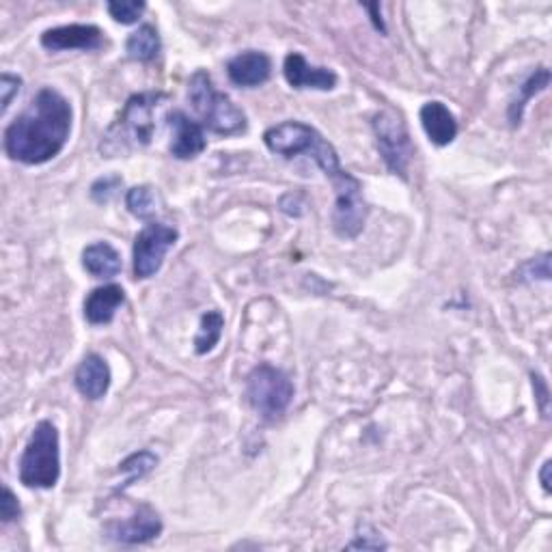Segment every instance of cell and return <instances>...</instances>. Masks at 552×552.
Segmentation results:
<instances>
[{"label": "cell", "mask_w": 552, "mask_h": 552, "mask_svg": "<svg viewBox=\"0 0 552 552\" xmlns=\"http://www.w3.org/2000/svg\"><path fill=\"white\" fill-rule=\"evenodd\" d=\"M533 391H535V399L537 404H540V410L544 417H550V393H548V384L540 374H533Z\"/></svg>", "instance_id": "83f0119b"}, {"label": "cell", "mask_w": 552, "mask_h": 552, "mask_svg": "<svg viewBox=\"0 0 552 552\" xmlns=\"http://www.w3.org/2000/svg\"><path fill=\"white\" fill-rule=\"evenodd\" d=\"M188 100L195 108L201 126L220 136L242 134L246 130V117L242 110L231 102L229 95L216 91L210 74L205 69L192 74L188 82Z\"/></svg>", "instance_id": "277c9868"}, {"label": "cell", "mask_w": 552, "mask_h": 552, "mask_svg": "<svg viewBox=\"0 0 552 552\" xmlns=\"http://www.w3.org/2000/svg\"><path fill=\"white\" fill-rule=\"evenodd\" d=\"M162 100V93L132 95L119 121L106 132L100 147L102 154L113 158L134 147L149 145L156 132V110Z\"/></svg>", "instance_id": "3957f363"}, {"label": "cell", "mask_w": 552, "mask_h": 552, "mask_svg": "<svg viewBox=\"0 0 552 552\" xmlns=\"http://www.w3.org/2000/svg\"><path fill=\"white\" fill-rule=\"evenodd\" d=\"M285 80L294 89H317V91H330L337 87V74L328 67H315L309 65L307 59L300 52L287 54L285 65Z\"/></svg>", "instance_id": "7c38bea8"}, {"label": "cell", "mask_w": 552, "mask_h": 552, "mask_svg": "<svg viewBox=\"0 0 552 552\" xmlns=\"http://www.w3.org/2000/svg\"><path fill=\"white\" fill-rule=\"evenodd\" d=\"M225 328V317L220 311H207L201 317V326L199 333L195 337V352L197 354H207L214 350V345L220 341V335H223Z\"/></svg>", "instance_id": "ffe728a7"}, {"label": "cell", "mask_w": 552, "mask_h": 552, "mask_svg": "<svg viewBox=\"0 0 552 552\" xmlns=\"http://www.w3.org/2000/svg\"><path fill=\"white\" fill-rule=\"evenodd\" d=\"M126 52L132 61H154L160 52V37L158 31L151 24H143L138 26V31H134L128 37L126 44Z\"/></svg>", "instance_id": "d6986e66"}, {"label": "cell", "mask_w": 552, "mask_h": 552, "mask_svg": "<svg viewBox=\"0 0 552 552\" xmlns=\"http://www.w3.org/2000/svg\"><path fill=\"white\" fill-rule=\"evenodd\" d=\"M61 477L59 432L54 423L41 421L20 458V481L26 488L48 490L57 486Z\"/></svg>", "instance_id": "5b68a950"}, {"label": "cell", "mask_w": 552, "mask_h": 552, "mask_svg": "<svg viewBox=\"0 0 552 552\" xmlns=\"http://www.w3.org/2000/svg\"><path fill=\"white\" fill-rule=\"evenodd\" d=\"M177 242V231L162 223H149L134 240V276L151 279L167 257L169 248Z\"/></svg>", "instance_id": "9c48e42d"}, {"label": "cell", "mask_w": 552, "mask_h": 552, "mask_svg": "<svg viewBox=\"0 0 552 552\" xmlns=\"http://www.w3.org/2000/svg\"><path fill=\"white\" fill-rule=\"evenodd\" d=\"M550 468H552L550 462H546L542 468V486L546 492H550Z\"/></svg>", "instance_id": "f546056e"}, {"label": "cell", "mask_w": 552, "mask_h": 552, "mask_svg": "<svg viewBox=\"0 0 552 552\" xmlns=\"http://www.w3.org/2000/svg\"><path fill=\"white\" fill-rule=\"evenodd\" d=\"M119 188H121V177L108 175V177L98 179V182L91 186V197L95 203H108L117 195Z\"/></svg>", "instance_id": "d4e9b609"}, {"label": "cell", "mask_w": 552, "mask_h": 552, "mask_svg": "<svg viewBox=\"0 0 552 552\" xmlns=\"http://www.w3.org/2000/svg\"><path fill=\"white\" fill-rule=\"evenodd\" d=\"M72 132V106L59 91L41 89L5 132V151L22 164H44L61 154Z\"/></svg>", "instance_id": "6da1fadb"}, {"label": "cell", "mask_w": 552, "mask_h": 552, "mask_svg": "<svg viewBox=\"0 0 552 552\" xmlns=\"http://www.w3.org/2000/svg\"><path fill=\"white\" fill-rule=\"evenodd\" d=\"M371 126H374L380 156L386 162V167H389L391 173L406 177L414 149H412L410 134L404 126L402 117H397V115L389 113V110H384V113H378L374 117Z\"/></svg>", "instance_id": "52a82bcc"}, {"label": "cell", "mask_w": 552, "mask_h": 552, "mask_svg": "<svg viewBox=\"0 0 552 552\" xmlns=\"http://www.w3.org/2000/svg\"><path fill=\"white\" fill-rule=\"evenodd\" d=\"M126 205H128L130 214H134L136 218L149 220L151 216L156 214V197H154V190H151L149 186H136V188L128 190Z\"/></svg>", "instance_id": "603a6c76"}, {"label": "cell", "mask_w": 552, "mask_h": 552, "mask_svg": "<svg viewBox=\"0 0 552 552\" xmlns=\"http://www.w3.org/2000/svg\"><path fill=\"white\" fill-rule=\"evenodd\" d=\"M246 397L264 419H276L294 399V384L285 371L268 363L257 365L246 380Z\"/></svg>", "instance_id": "8992f818"}, {"label": "cell", "mask_w": 552, "mask_h": 552, "mask_svg": "<svg viewBox=\"0 0 552 552\" xmlns=\"http://www.w3.org/2000/svg\"><path fill=\"white\" fill-rule=\"evenodd\" d=\"M20 87H22V80L18 76L3 74V78H0V93H3V113H7V108L13 102V95L20 93Z\"/></svg>", "instance_id": "4316f807"}, {"label": "cell", "mask_w": 552, "mask_h": 552, "mask_svg": "<svg viewBox=\"0 0 552 552\" xmlns=\"http://www.w3.org/2000/svg\"><path fill=\"white\" fill-rule=\"evenodd\" d=\"M104 44V35L98 26L69 24L50 29L41 35V46L52 52L63 50H98Z\"/></svg>", "instance_id": "8fae6325"}, {"label": "cell", "mask_w": 552, "mask_h": 552, "mask_svg": "<svg viewBox=\"0 0 552 552\" xmlns=\"http://www.w3.org/2000/svg\"><path fill=\"white\" fill-rule=\"evenodd\" d=\"M337 192L333 225L341 238H356L363 231L367 220V205L363 199V186L348 171L333 179Z\"/></svg>", "instance_id": "ba28073f"}, {"label": "cell", "mask_w": 552, "mask_h": 552, "mask_svg": "<svg viewBox=\"0 0 552 552\" xmlns=\"http://www.w3.org/2000/svg\"><path fill=\"white\" fill-rule=\"evenodd\" d=\"M110 386V369L108 363L98 354L85 356L76 369V389L91 402L102 399Z\"/></svg>", "instance_id": "2e32d148"}, {"label": "cell", "mask_w": 552, "mask_h": 552, "mask_svg": "<svg viewBox=\"0 0 552 552\" xmlns=\"http://www.w3.org/2000/svg\"><path fill=\"white\" fill-rule=\"evenodd\" d=\"M123 302H126V292H123L119 285H104L93 289L89 298L85 300L87 322L93 326L110 324Z\"/></svg>", "instance_id": "e0dca14e"}, {"label": "cell", "mask_w": 552, "mask_h": 552, "mask_svg": "<svg viewBox=\"0 0 552 552\" xmlns=\"http://www.w3.org/2000/svg\"><path fill=\"white\" fill-rule=\"evenodd\" d=\"M365 9L371 13V20H374L376 29L384 33V22H382V18H380V5H365Z\"/></svg>", "instance_id": "f1b7e54d"}, {"label": "cell", "mask_w": 552, "mask_h": 552, "mask_svg": "<svg viewBox=\"0 0 552 552\" xmlns=\"http://www.w3.org/2000/svg\"><path fill=\"white\" fill-rule=\"evenodd\" d=\"M421 123L427 138L438 147L453 143L458 136V121L443 102H427L421 108Z\"/></svg>", "instance_id": "9a60e30c"}, {"label": "cell", "mask_w": 552, "mask_h": 552, "mask_svg": "<svg viewBox=\"0 0 552 552\" xmlns=\"http://www.w3.org/2000/svg\"><path fill=\"white\" fill-rule=\"evenodd\" d=\"M550 82V72L546 67H540L537 72L524 82V85L520 87V98L514 100V104L509 106V121H512V126H518V123L522 121V113H524V106H527V102L533 98L535 93H540L548 87Z\"/></svg>", "instance_id": "44dd1931"}, {"label": "cell", "mask_w": 552, "mask_h": 552, "mask_svg": "<svg viewBox=\"0 0 552 552\" xmlns=\"http://www.w3.org/2000/svg\"><path fill=\"white\" fill-rule=\"evenodd\" d=\"M227 74L233 85L238 87H259L272 74V61L268 54L257 50H246L227 63Z\"/></svg>", "instance_id": "5bb4252c"}, {"label": "cell", "mask_w": 552, "mask_h": 552, "mask_svg": "<svg viewBox=\"0 0 552 552\" xmlns=\"http://www.w3.org/2000/svg\"><path fill=\"white\" fill-rule=\"evenodd\" d=\"M0 518H3V522L20 518V503L16 499V494H13L7 486L3 488V499H0Z\"/></svg>", "instance_id": "484cf974"}, {"label": "cell", "mask_w": 552, "mask_h": 552, "mask_svg": "<svg viewBox=\"0 0 552 552\" xmlns=\"http://www.w3.org/2000/svg\"><path fill=\"white\" fill-rule=\"evenodd\" d=\"M264 143L272 154H279L283 158H296L307 154L317 162V167H320L330 179H335L337 175L343 173L335 147L330 145L315 128L307 126V123H300V121L279 123V126L270 128L264 134Z\"/></svg>", "instance_id": "7a4b0ae2"}, {"label": "cell", "mask_w": 552, "mask_h": 552, "mask_svg": "<svg viewBox=\"0 0 552 552\" xmlns=\"http://www.w3.org/2000/svg\"><path fill=\"white\" fill-rule=\"evenodd\" d=\"M143 11H145V3H138V0H117V3H108V13L119 24L138 22V18L143 16Z\"/></svg>", "instance_id": "cb8c5ba5"}, {"label": "cell", "mask_w": 552, "mask_h": 552, "mask_svg": "<svg viewBox=\"0 0 552 552\" xmlns=\"http://www.w3.org/2000/svg\"><path fill=\"white\" fill-rule=\"evenodd\" d=\"M162 533V520L154 509L141 505L128 520L106 524V535L119 544H145Z\"/></svg>", "instance_id": "30bf717a"}, {"label": "cell", "mask_w": 552, "mask_h": 552, "mask_svg": "<svg viewBox=\"0 0 552 552\" xmlns=\"http://www.w3.org/2000/svg\"><path fill=\"white\" fill-rule=\"evenodd\" d=\"M156 464H158V458H156V455L151 453V451H138V453L130 455L128 460H123V462L119 464L121 473H126V475H128V477H126V483H123V486H132V483H134L136 479H141V477H145L147 473L154 471Z\"/></svg>", "instance_id": "7402d4cb"}, {"label": "cell", "mask_w": 552, "mask_h": 552, "mask_svg": "<svg viewBox=\"0 0 552 552\" xmlns=\"http://www.w3.org/2000/svg\"><path fill=\"white\" fill-rule=\"evenodd\" d=\"M169 128L173 132L171 138V154L177 160L197 158L205 149V134L197 121H192L182 110H173L167 115Z\"/></svg>", "instance_id": "4fadbf2b"}, {"label": "cell", "mask_w": 552, "mask_h": 552, "mask_svg": "<svg viewBox=\"0 0 552 552\" xmlns=\"http://www.w3.org/2000/svg\"><path fill=\"white\" fill-rule=\"evenodd\" d=\"M82 264L95 279H113L121 272V257L108 242H95L82 253Z\"/></svg>", "instance_id": "ac0fdd59"}]
</instances>
